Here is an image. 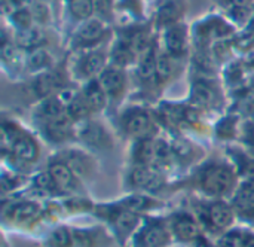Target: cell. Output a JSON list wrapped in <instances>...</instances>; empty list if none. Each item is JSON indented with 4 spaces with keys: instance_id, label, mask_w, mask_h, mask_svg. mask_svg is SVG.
Here are the masks:
<instances>
[{
    "instance_id": "6da1fadb",
    "label": "cell",
    "mask_w": 254,
    "mask_h": 247,
    "mask_svg": "<svg viewBox=\"0 0 254 247\" xmlns=\"http://www.w3.org/2000/svg\"><path fill=\"white\" fill-rule=\"evenodd\" d=\"M199 186L211 197H225L235 186V173L223 163L208 164L199 173Z\"/></svg>"
},
{
    "instance_id": "7a4b0ae2",
    "label": "cell",
    "mask_w": 254,
    "mask_h": 247,
    "mask_svg": "<svg viewBox=\"0 0 254 247\" xmlns=\"http://www.w3.org/2000/svg\"><path fill=\"white\" fill-rule=\"evenodd\" d=\"M124 130L134 139H150L156 133V125L153 116L146 110L140 107L129 109L124 118H122Z\"/></svg>"
},
{
    "instance_id": "3957f363",
    "label": "cell",
    "mask_w": 254,
    "mask_h": 247,
    "mask_svg": "<svg viewBox=\"0 0 254 247\" xmlns=\"http://www.w3.org/2000/svg\"><path fill=\"white\" fill-rule=\"evenodd\" d=\"M79 139L92 149H109L112 148V139L107 130L94 121H83L77 130Z\"/></svg>"
},
{
    "instance_id": "277c9868",
    "label": "cell",
    "mask_w": 254,
    "mask_h": 247,
    "mask_svg": "<svg viewBox=\"0 0 254 247\" xmlns=\"http://www.w3.org/2000/svg\"><path fill=\"white\" fill-rule=\"evenodd\" d=\"M128 182L132 188L144 191H156L162 186L161 174L149 165H135L129 173Z\"/></svg>"
},
{
    "instance_id": "5b68a950",
    "label": "cell",
    "mask_w": 254,
    "mask_h": 247,
    "mask_svg": "<svg viewBox=\"0 0 254 247\" xmlns=\"http://www.w3.org/2000/svg\"><path fill=\"white\" fill-rule=\"evenodd\" d=\"M73 122L74 119L70 118L67 113H64L61 116L43 121V133L46 139L52 140L54 143L64 142L73 136V130H74Z\"/></svg>"
},
{
    "instance_id": "8992f818",
    "label": "cell",
    "mask_w": 254,
    "mask_h": 247,
    "mask_svg": "<svg viewBox=\"0 0 254 247\" xmlns=\"http://www.w3.org/2000/svg\"><path fill=\"white\" fill-rule=\"evenodd\" d=\"M48 171L54 177L60 192H76L79 189V180L77 176L73 173V170L64 164L63 161L57 160L49 164Z\"/></svg>"
},
{
    "instance_id": "52a82bcc",
    "label": "cell",
    "mask_w": 254,
    "mask_h": 247,
    "mask_svg": "<svg viewBox=\"0 0 254 247\" xmlns=\"http://www.w3.org/2000/svg\"><path fill=\"white\" fill-rule=\"evenodd\" d=\"M106 210L107 215H101L104 216L107 221H110L113 224V227L118 230V233L127 236L129 234L137 225H138V216L137 213H132L127 209H124L122 206L119 207H103Z\"/></svg>"
},
{
    "instance_id": "ba28073f",
    "label": "cell",
    "mask_w": 254,
    "mask_h": 247,
    "mask_svg": "<svg viewBox=\"0 0 254 247\" xmlns=\"http://www.w3.org/2000/svg\"><path fill=\"white\" fill-rule=\"evenodd\" d=\"M100 85L103 86L104 92L110 98H119L125 89V73L119 67H107L101 72L98 78Z\"/></svg>"
},
{
    "instance_id": "9c48e42d",
    "label": "cell",
    "mask_w": 254,
    "mask_h": 247,
    "mask_svg": "<svg viewBox=\"0 0 254 247\" xmlns=\"http://www.w3.org/2000/svg\"><path fill=\"white\" fill-rule=\"evenodd\" d=\"M39 145L34 142V139L28 134H19L18 139L13 142L10 148V154L15 160H18L22 164H33L39 158Z\"/></svg>"
},
{
    "instance_id": "30bf717a",
    "label": "cell",
    "mask_w": 254,
    "mask_h": 247,
    "mask_svg": "<svg viewBox=\"0 0 254 247\" xmlns=\"http://www.w3.org/2000/svg\"><path fill=\"white\" fill-rule=\"evenodd\" d=\"M234 209L247 219L254 218V176L247 177V180L240 186L234 200Z\"/></svg>"
},
{
    "instance_id": "8fae6325",
    "label": "cell",
    "mask_w": 254,
    "mask_h": 247,
    "mask_svg": "<svg viewBox=\"0 0 254 247\" xmlns=\"http://www.w3.org/2000/svg\"><path fill=\"white\" fill-rule=\"evenodd\" d=\"M173 233L182 242H193L199 237V227L196 221L188 213H179L171 222Z\"/></svg>"
},
{
    "instance_id": "7c38bea8",
    "label": "cell",
    "mask_w": 254,
    "mask_h": 247,
    "mask_svg": "<svg viewBox=\"0 0 254 247\" xmlns=\"http://www.w3.org/2000/svg\"><path fill=\"white\" fill-rule=\"evenodd\" d=\"M168 240L170 236L167 228L158 222H153L140 233L137 243L140 247H165Z\"/></svg>"
},
{
    "instance_id": "4fadbf2b",
    "label": "cell",
    "mask_w": 254,
    "mask_h": 247,
    "mask_svg": "<svg viewBox=\"0 0 254 247\" xmlns=\"http://www.w3.org/2000/svg\"><path fill=\"white\" fill-rule=\"evenodd\" d=\"M104 36V25L100 19H86L76 33V42L80 46H91Z\"/></svg>"
},
{
    "instance_id": "5bb4252c",
    "label": "cell",
    "mask_w": 254,
    "mask_h": 247,
    "mask_svg": "<svg viewBox=\"0 0 254 247\" xmlns=\"http://www.w3.org/2000/svg\"><path fill=\"white\" fill-rule=\"evenodd\" d=\"M58 160L63 161L64 164H67L76 176H86L94 168L92 160L79 151H64L58 157Z\"/></svg>"
},
{
    "instance_id": "9a60e30c",
    "label": "cell",
    "mask_w": 254,
    "mask_h": 247,
    "mask_svg": "<svg viewBox=\"0 0 254 247\" xmlns=\"http://www.w3.org/2000/svg\"><path fill=\"white\" fill-rule=\"evenodd\" d=\"M207 216L213 227L217 230H225L234 222V209L223 201H216L208 207Z\"/></svg>"
},
{
    "instance_id": "2e32d148",
    "label": "cell",
    "mask_w": 254,
    "mask_h": 247,
    "mask_svg": "<svg viewBox=\"0 0 254 247\" xmlns=\"http://www.w3.org/2000/svg\"><path fill=\"white\" fill-rule=\"evenodd\" d=\"M165 45L170 55H183L188 45L186 28L183 25H173L165 33Z\"/></svg>"
},
{
    "instance_id": "e0dca14e",
    "label": "cell",
    "mask_w": 254,
    "mask_h": 247,
    "mask_svg": "<svg viewBox=\"0 0 254 247\" xmlns=\"http://www.w3.org/2000/svg\"><path fill=\"white\" fill-rule=\"evenodd\" d=\"M190 103L193 107H211L216 103V91L205 81H196L192 86Z\"/></svg>"
},
{
    "instance_id": "ac0fdd59",
    "label": "cell",
    "mask_w": 254,
    "mask_h": 247,
    "mask_svg": "<svg viewBox=\"0 0 254 247\" xmlns=\"http://www.w3.org/2000/svg\"><path fill=\"white\" fill-rule=\"evenodd\" d=\"M156 139H141L137 140L134 148V161L137 165H149L153 167L156 160Z\"/></svg>"
},
{
    "instance_id": "d6986e66",
    "label": "cell",
    "mask_w": 254,
    "mask_h": 247,
    "mask_svg": "<svg viewBox=\"0 0 254 247\" xmlns=\"http://www.w3.org/2000/svg\"><path fill=\"white\" fill-rule=\"evenodd\" d=\"M67 113V106L65 103L55 94V95H51V97H46L40 101L37 110H36V115L43 119V121H48V119H52V118H57V116H61Z\"/></svg>"
},
{
    "instance_id": "ffe728a7",
    "label": "cell",
    "mask_w": 254,
    "mask_h": 247,
    "mask_svg": "<svg viewBox=\"0 0 254 247\" xmlns=\"http://www.w3.org/2000/svg\"><path fill=\"white\" fill-rule=\"evenodd\" d=\"M61 89L63 88H60V76L54 72H45L39 75L34 81V91L43 98L55 95Z\"/></svg>"
},
{
    "instance_id": "44dd1931",
    "label": "cell",
    "mask_w": 254,
    "mask_h": 247,
    "mask_svg": "<svg viewBox=\"0 0 254 247\" xmlns=\"http://www.w3.org/2000/svg\"><path fill=\"white\" fill-rule=\"evenodd\" d=\"M83 98L88 103L89 109L92 112H100L106 107V101H107V94L104 92L103 86L100 85L98 81H91L85 91H83Z\"/></svg>"
},
{
    "instance_id": "7402d4cb",
    "label": "cell",
    "mask_w": 254,
    "mask_h": 247,
    "mask_svg": "<svg viewBox=\"0 0 254 247\" xmlns=\"http://www.w3.org/2000/svg\"><path fill=\"white\" fill-rule=\"evenodd\" d=\"M9 213H10V221L24 225L33 222L39 216L40 209L36 203H18L10 207Z\"/></svg>"
},
{
    "instance_id": "603a6c76",
    "label": "cell",
    "mask_w": 254,
    "mask_h": 247,
    "mask_svg": "<svg viewBox=\"0 0 254 247\" xmlns=\"http://www.w3.org/2000/svg\"><path fill=\"white\" fill-rule=\"evenodd\" d=\"M104 66H106V57L101 52L95 51L83 57L80 63V70H82V75L91 78L95 75H101V72L104 70Z\"/></svg>"
},
{
    "instance_id": "cb8c5ba5",
    "label": "cell",
    "mask_w": 254,
    "mask_h": 247,
    "mask_svg": "<svg viewBox=\"0 0 254 247\" xmlns=\"http://www.w3.org/2000/svg\"><path fill=\"white\" fill-rule=\"evenodd\" d=\"M45 36L43 33L37 28V27H30L25 30H19L16 34V43L22 48H28V49H36L40 46V43L43 42Z\"/></svg>"
},
{
    "instance_id": "d4e9b609",
    "label": "cell",
    "mask_w": 254,
    "mask_h": 247,
    "mask_svg": "<svg viewBox=\"0 0 254 247\" xmlns=\"http://www.w3.org/2000/svg\"><path fill=\"white\" fill-rule=\"evenodd\" d=\"M156 63L158 58L155 55L153 48H147L140 60V66H138V73L141 79H150L156 75Z\"/></svg>"
},
{
    "instance_id": "484cf974",
    "label": "cell",
    "mask_w": 254,
    "mask_h": 247,
    "mask_svg": "<svg viewBox=\"0 0 254 247\" xmlns=\"http://www.w3.org/2000/svg\"><path fill=\"white\" fill-rule=\"evenodd\" d=\"M27 64L30 70H45L51 66V55L46 49L43 48H36L31 49L27 58Z\"/></svg>"
},
{
    "instance_id": "4316f807",
    "label": "cell",
    "mask_w": 254,
    "mask_h": 247,
    "mask_svg": "<svg viewBox=\"0 0 254 247\" xmlns=\"http://www.w3.org/2000/svg\"><path fill=\"white\" fill-rule=\"evenodd\" d=\"M48 245L51 247H71L74 245L73 231L65 227L55 228L48 237Z\"/></svg>"
},
{
    "instance_id": "83f0119b",
    "label": "cell",
    "mask_w": 254,
    "mask_h": 247,
    "mask_svg": "<svg viewBox=\"0 0 254 247\" xmlns=\"http://www.w3.org/2000/svg\"><path fill=\"white\" fill-rule=\"evenodd\" d=\"M92 113L88 103L85 101L83 95H77L68 106H67V115L73 118L74 121H86V118Z\"/></svg>"
},
{
    "instance_id": "f1b7e54d",
    "label": "cell",
    "mask_w": 254,
    "mask_h": 247,
    "mask_svg": "<svg viewBox=\"0 0 254 247\" xmlns=\"http://www.w3.org/2000/svg\"><path fill=\"white\" fill-rule=\"evenodd\" d=\"M68 10L76 19L86 21L94 12L92 0H68Z\"/></svg>"
},
{
    "instance_id": "f546056e",
    "label": "cell",
    "mask_w": 254,
    "mask_h": 247,
    "mask_svg": "<svg viewBox=\"0 0 254 247\" xmlns=\"http://www.w3.org/2000/svg\"><path fill=\"white\" fill-rule=\"evenodd\" d=\"M33 183H34V188L39 191V192H43V194H48V195H52V194H58L60 189L54 180V177L51 176L49 171H42L39 174L34 176L33 179Z\"/></svg>"
},
{
    "instance_id": "4dcf8cb0",
    "label": "cell",
    "mask_w": 254,
    "mask_h": 247,
    "mask_svg": "<svg viewBox=\"0 0 254 247\" xmlns=\"http://www.w3.org/2000/svg\"><path fill=\"white\" fill-rule=\"evenodd\" d=\"M153 201L144 195H134V197H129L127 200L122 201V207L132 212V213H140V212H146L149 210L150 207H153Z\"/></svg>"
},
{
    "instance_id": "1f68e13d",
    "label": "cell",
    "mask_w": 254,
    "mask_h": 247,
    "mask_svg": "<svg viewBox=\"0 0 254 247\" xmlns=\"http://www.w3.org/2000/svg\"><path fill=\"white\" fill-rule=\"evenodd\" d=\"M174 73V64L170 55H159L156 63V76L161 82H167Z\"/></svg>"
},
{
    "instance_id": "d6a6232c",
    "label": "cell",
    "mask_w": 254,
    "mask_h": 247,
    "mask_svg": "<svg viewBox=\"0 0 254 247\" xmlns=\"http://www.w3.org/2000/svg\"><path fill=\"white\" fill-rule=\"evenodd\" d=\"M249 237L246 234H243L241 231H232L225 234L220 242L219 247H247L249 245Z\"/></svg>"
},
{
    "instance_id": "836d02e7",
    "label": "cell",
    "mask_w": 254,
    "mask_h": 247,
    "mask_svg": "<svg viewBox=\"0 0 254 247\" xmlns=\"http://www.w3.org/2000/svg\"><path fill=\"white\" fill-rule=\"evenodd\" d=\"M12 21L15 22V25L19 28V30H25V28H30V27H33L31 25V22H33V13H31V10H28V9H25V7H19L12 16Z\"/></svg>"
},
{
    "instance_id": "e575fe53",
    "label": "cell",
    "mask_w": 254,
    "mask_h": 247,
    "mask_svg": "<svg viewBox=\"0 0 254 247\" xmlns=\"http://www.w3.org/2000/svg\"><path fill=\"white\" fill-rule=\"evenodd\" d=\"M173 154L174 157L177 158H182V160H189L192 158V152H193V146L190 143H188L186 140H176L173 145Z\"/></svg>"
},
{
    "instance_id": "d590c367",
    "label": "cell",
    "mask_w": 254,
    "mask_h": 247,
    "mask_svg": "<svg viewBox=\"0 0 254 247\" xmlns=\"http://www.w3.org/2000/svg\"><path fill=\"white\" fill-rule=\"evenodd\" d=\"M179 16V7L174 1H168L165 3L161 10H159V18L161 21L164 22H170V21H174L176 18Z\"/></svg>"
},
{
    "instance_id": "8d00e7d4",
    "label": "cell",
    "mask_w": 254,
    "mask_h": 247,
    "mask_svg": "<svg viewBox=\"0 0 254 247\" xmlns=\"http://www.w3.org/2000/svg\"><path fill=\"white\" fill-rule=\"evenodd\" d=\"M131 45H121L116 51H115V61L118 63V64H127V63H129L132 58V51H131Z\"/></svg>"
},
{
    "instance_id": "74e56055",
    "label": "cell",
    "mask_w": 254,
    "mask_h": 247,
    "mask_svg": "<svg viewBox=\"0 0 254 247\" xmlns=\"http://www.w3.org/2000/svg\"><path fill=\"white\" fill-rule=\"evenodd\" d=\"M235 125H237V121H235L232 116H229V118L223 119V121L219 124L217 133H219L222 137H231V136L235 133Z\"/></svg>"
},
{
    "instance_id": "f35d334b",
    "label": "cell",
    "mask_w": 254,
    "mask_h": 247,
    "mask_svg": "<svg viewBox=\"0 0 254 247\" xmlns=\"http://www.w3.org/2000/svg\"><path fill=\"white\" fill-rule=\"evenodd\" d=\"M33 18L39 22H46L49 19V7L46 6V3H36L33 6Z\"/></svg>"
},
{
    "instance_id": "ab89813d",
    "label": "cell",
    "mask_w": 254,
    "mask_h": 247,
    "mask_svg": "<svg viewBox=\"0 0 254 247\" xmlns=\"http://www.w3.org/2000/svg\"><path fill=\"white\" fill-rule=\"evenodd\" d=\"M95 7L101 15H109L110 13V0H97L95 1Z\"/></svg>"
},
{
    "instance_id": "60d3db41",
    "label": "cell",
    "mask_w": 254,
    "mask_h": 247,
    "mask_svg": "<svg viewBox=\"0 0 254 247\" xmlns=\"http://www.w3.org/2000/svg\"><path fill=\"white\" fill-rule=\"evenodd\" d=\"M1 55H3L4 60H10L15 55L13 45L12 43H7V42H3V45H1Z\"/></svg>"
},
{
    "instance_id": "b9f144b4",
    "label": "cell",
    "mask_w": 254,
    "mask_h": 247,
    "mask_svg": "<svg viewBox=\"0 0 254 247\" xmlns=\"http://www.w3.org/2000/svg\"><path fill=\"white\" fill-rule=\"evenodd\" d=\"M250 15H252V12L247 9V6L246 7H237V9H234V16L237 19H240V21H247V18Z\"/></svg>"
},
{
    "instance_id": "7bdbcfd3",
    "label": "cell",
    "mask_w": 254,
    "mask_h": 247,
    "mask_svg": "<svg viewBox=\"0 0 254 247\" xmlns=\"http://www.w3.org/2000/svg\"><path fill=\"white\" fill-rule=\"evenodd\" d=\"M226 1L229 3L232 9H237V7H246L250 0H226Z\"/></svg>"
},
{
    "instance_id": "ee69618b",
    "label": "cell",
    "mask_w": 254,
    "mask_h": 247,
    "mask_svg": "<svg viewBox=\"0 0 254 247\" xmlns=\"http://www.w3.org/2000/svg\"><path fill=\"white\" fill-rule=\"evenodd\" d=\"M246 140L254 145V125H250L249 130H246Z\"/></svg>"
},
{
    "instance_id": "f6af8a7d",
    "label": "cell",
    "mask_w": 254,
    "mask_h": 247,
    "mask_svg": "<svg viewBox=\"0 0 254 247\" xmlns=\"http://www.w3.org/2000/svg\"><path fill=\"white\" fill-rule=\"evenodd\" d=\"M34 1H36V3H46L48 0H34Z\"/></svg>"
}]
</instances>
